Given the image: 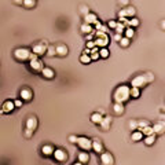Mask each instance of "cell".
<instances>
[{"mask_svg": "<svg viewBox=\"0 0 165 165\" xmlns=\"http://www.w3.org/2000/svg\"><path fill=\"white\" fill-rule=\"evenodd\" d=\"M128 128L131 131H136L138 129V120H129L128 121Z\"/></svg>", "mask_w": 165, "mask_h": 165, "instance_id": "cell-36", "label": "cell"}, {"mask_svg": "<svg viewBox=\"0 0 165 165\" xmlns=\"http://www.w3.org/2000/svg\"><path fill=\"white\" fill-rule=\"evenodd\" d=\"M101 164L102 165H114V157H113L112 153H109V151H103L101 153Z\"/></svg>", "mask_w": 165, "mask_h": 165, "instance_id": "cell-5", "label": "cell"}, {"mask_svg": "<svg viewBox=\"0 0 165 165\" xmlns=\"http://www.w3.org/2000/svg\"><path fill=\"white\" fill-rule=\"evenodd\" d=\"M76 144H77L82 151H89L91 150L92 140L87 136H77V142H76Z\"/></svg>", "mask_w": 165, "mask_h": 165, "instance_id": "cell-4", "label": "cell"}, {"mask_svg": "<svg viewBox=\"0 0 165 165\" xmlns=\"http://www.w3.org/2000/svg\"><path fill=\"white\" fill-rule=\"evenodd\" d=\"M36 59H39V57H37L36 54H33V52H30V57H29V61H36Z\"/></svg>", "mask_w": 165, "mask_h": 165, "instance_id": "cell-49", "label": "cell"}, {"mask_svg": "<svg viewBox=\"0 0 165 165\" xmlns=\"http://www.w3.org/2000/svg\"><path fill=\"white\" fill-rule=\"evenodd\" d=\"M46 54L48 55V57H54V55H57V52H55V46H47Z\"/></svg>", "mask_w": 165, "mask_h": 165, "instance_id": "cell-37", "label": "cell"}, {"mask_svg": "<svg viewBox=\"0 0 165 165\" xmlns=\"http://www.w3.org/2000/svg\"><path fill=\"white\" fill-rule=\"evenodd\" d=\"M19 95H21V101L29 102V101H32V98H33V91L30 88H22Z\"/></svg>", "mask_w": 165, "mask_h": 165, "instance_id": "cell-9", "label": "cell"}, {"mask_svg": "<svg viewBox=\"0 0 165 165\" xmlns=\"http://www.w3.org/2000/svg\"><path fill=\"white\" fill-rule=\"evenodd\" d=\"M147 84H149V82H147V78H146V76H144V73L138 74L131 80V85L135 88H143V87H146Z\"/></svg>", "mask_w": 165, "mask_h": 165, "instance_id": "cell-3", "label": "cell"}, {"mask_svg": "<svg viewBox=\"0 0 165 165\" xmlns=\"http://www.w3.org/2000/svg\"><path fill=\"white\" fill-rule=\"evenodd\" d=\"M116 25H117L116 21H109V22H108V28H109V29H114Z\"/></svg>", "mask_w": 165, "mask_h": 165, "instance_id": "cell-42", "label": "cell"}, {"mask_svg": "<svg viewBox=\"0 0 165 165\" xmlns=\"http://www.w3.org/2000/svg\"><path fill=\"white\" fill-rule=\"evenodd\" d=\"M14 106H15V108H21V106H22V101H21V99L14 101Z\"/></svg>", "mask_w": 165, "mask_h": 165, "instance_id": "cell-45", "label": "cell"}, {"mask_svg": "<svg viewBox=\"0 0 165 165\" xmlns=\"http://www.w3.org/2000/svg\"><path fill=\"white\" fill-rule=\"evenodd\" d=\"M89 58H91V61L99 59V52H91V54H89Z\"/></svg>", "mask_w": 165, "mask_h": 165, "instance_id": "cell-41", "label": "cell"}, {"mask_svg": "<svg viewBox=\"0 0 165 165\" xmlns=\"http://www.w3.org/2000/svg\"><path fill=\"white\" fill-rule=\"evenodd\" d=\"M94 47H95L94 40H87V48L88 50H91V48H94Z\"/></svg>", "mask_w": 165, "mask_h": 165, "instance_id": "cell-43", "label": "cell"}, {"mask_svg": "<svg viewBox=\"0 0 165 165\" xmlns=\"http://www.w3.org/2000/svg\"><path fill=\"white\" fill-rule=\"evenodd\" d=\"M37 125H39V120H37L36 116H29L26 120V129H30V131H36L37 129Z\"/></svg>", "mask_w": 165, "mask_h": 165, "instance_id": "cell-8", "label": "cell"}, {"mask_svg": "<svg viewBox=\"0 0 165 165\" xmlns=\"http://www.w3.org/2000/svg\"><path fill=\"white\" fill-rule=\"evenodd\" d=\"M143 140L147 146H151V144H154V142H156V133L149 135V136H143Z\"/></svg>", "mask_w": 165, "mask_h": 165, "instance_id": "cell-27", "label": "cell"}, {"mask_svg": "<svg viewBox=\"0 0 165 165\" xmlns=\"http://www.w3.org/2000/svg\"><path fill=\"white\" fill-rule=\"evenodd\" d=\"M113 112H114V114L121 116L122 113L125 112V106H124V103H114V105H113Z\"/></svg>", "mask_w": 165, "mask_h": 165, "instance_id": "cell-21", "label": "cell"}, {"mask_svg": "<svg viewBox=\"0 0 165 165\" xmlns=\"http://www.w3.org/2000/svg\"><path fill=\"white\" fill-rule=\"evenodd\" d=\"M121 37H122V34H118V33H116L114 36H113V39H114V41H117V43H118V41L121 40Z\"/></svg>", "mask_w": 165, "mask_h": 165, "instance_id": "cell-47", "label": "cell"}, {"mask_svg": "<svg viewBox=\"0 0 165 165\" xmlns=\"http://www.w3.org/2000/svg\"><path fill=\"white\" fill-rule=\"evenodd\" d=\"M80 30H81V33H84V34L94 33V28H92V25H88V23H84V22H82V25L80 26Z\"/></svg>", "mask_w": 165, "mask_h": 165, "instance_id": "cell-22", "label": "cell"}, {"mask_svg": "<svg viewBox=\"0 0 165 165\" xmlns=\"http://www.w3.org/2000/svg\"><path fill=\"white\" fill-rule=\"evenodd\" d=\"M54 150H55V147L52 146V144H43V146H41V154L46 156V157L52 156Z\"/></svg>", "mask_w": 165, "mask_h": 165, "instance_id": "cell-16", "label": "cell"}, {"mask_svg": "<svg viewBox=\"0 0 165 165\" xmlns=\"http://www.w3.org/2000/svg\"><path fill=\"white\" fill-rule=\"evenodd\" d=\"M144 76H146V78H147V82H153L154 81V74L153 73H150V72H146V73H144Z\"/></svg>", "mask_w": 165, "mask_h": 165, "instance_id": "cell-39", "label": "cell"}, {"mask_svg": "<svg viewBox=\"0 0 165 165\" xmlns=\"http://www.w3.org/2000/svg\"><path fill=\"white\" fill-rule=\"evenodd\" d=\"M139 96H140V88H135V87H131L129 88V98L138 99Z\"/></svg>", "mask_w": 165, "mask_h": 165, "instance_id": "cell-25", "label": "cell"}, {"mask_svg": "<svg viewBox=\"0 0 165 165\" xmlns=\"http://www.w3.org/2000/svg\"><path fill=\"white\" fill-rule=\"evenodd\" d=\"M103 144H102V142L101 140H92V144H91V150H94L96 154H101V153H103Z\"/></svg>", "mask_w": 165, "mask_h": 165, "instance_id": "cell-14", "label": "cell"}, {"mask_svg": "<svg viewBox=\"0 0 165 165\" xmlns=\"http://www.w3.org/2000/svg\"><path fill=\"white\" fill-rule=\"evenodd\" d=\"M69 142H70V143H76V142H77V136H76V135H70V136H69Z\"/></svg>", "mask_w": 165, "mask_h": 165, "instance_id": "cell-44", "label": "cell"}, {"mask_svg": "<svg viewBox=\"0 0 165 165\" xmlns=\"http://www.w3.org/2000/svg\"><path fill=\"white\" fill-rule=\"evenodd\" d=\"M40 73L43 74L44 78H54V76H55V72L51 68H47V66H44L43 69H41Z\"/></svg>", "mask_w": 165, "mask_h": 165, "instance_id": "cell-18", "label": "cell"}, {"mask_svg": "<svg viewBox=\"0 0 165 165\" xmlns=\"http://www.w3.org/2000/svg\"><path fill=\"white\" fill-rule=\"evenodd\" d=\"M99 58H108L109 55H110V51L108 50L106 47H103V48H99Z\"/></svg>", "mask_w": 165, "mask_h": 165, "instance_id": "cell-32", "label": "cell"}, {"mask_svg": "<svg viewBox=\"0 0 165 165\" xmlns=\"http://www.w3.org/2000/svg\"><path fill=\"white\" fill-rule=\"evenodd\" d=\"M52 156L55 158V161H58V162H65V161H68V153H66V150H63V149H55Z\"/></svg>", "mask_w": 165, "mask_h": 165, "instance_id": "cell-7", "label": "cell"}, {"mask_svg": "<svg viewBox=\"0 0 165 165\" xmlns=\"http://www.w3.org/2000/svg\"><path fill=\"white\" fill-rule=\"evenodd\" d=\"M73 165H84V164H81V162H78V161H77V162H74Z\"/></svg>", "mask_w": 165, "mask_h": 165, "instance_id": "cell-53", "label": "cell"}, {"mask_svg": "<svg viewBox=\"0 0 165 165\" xmlns=\"http://www.w3.org/2000/svg\"><path fill=\"white\" fill-rule=\"evenodd\" d=\"M22 2H23V0H14V3H15V4H21V6H22Z\"/></svg>", "mask_w": 165, "mask_h": 165, "instance_id": "cell-52", "label": "cell"}, {"mask_svg": "<svg viewBox=\"0 0 165 165\" xmlns=\"http://www.w3.org/2000/svg\"><path fill=\"white\" fill-rule=\"evenodd\" d=\"M46 50H47V41H41V43L34 44L33 48H32L30 51H32L33 54H36L37 57H40V55H44V54H46Z\"/></svg>", "mask_w": 165, "mask_h": 165, "instance_id": "cell-6", "label": "cell"}, {"mask_svg": "<svg viewBox=\"0 0 165 165\" xmlns=\"http://www.w3.org/2000/svg\"><path fill=\"white\" fill-rule=\"evenodd\" d=\"M94 43H95V47L103 48V47H106L109 44V37H105V39H102V37H98V39H96V37H95Z\"/></svg>", "mask_w": 165, "mask_h": 165, "instance_id": "cell-19", "label": "cell"}, {"mask_svg": "<svg viewBox=\"0 0 165 165\" xmlns=\"http://www.w3.org/2000/svg\"><path fill=\"white\" fill-rule=\"evenodd\" d=\"M55 52H57V55H59V57H66L68 52H69V48L66 44H57L55 46Z\"/></svg>", "mask_w": 165, "mask_h": 165, "instance_id": "cell-11", "label": "cell"}, {"mask_svg": "<svg viewBox=\"0 0 165 165\" xmlns=\"http://www.w3.org/2000/svg\"><path fill=\"white\" fill-rule=\"evenodd\" d=\"M124 30H125V26H124V23L122 22H117V25L114 28V32L118 33V34H122Z\"/></svg>", "mask_w": 165, "mask_h": 165, "instance_id": "cell-33", "label": "cell"}, {"mask_svg": "<svg viewBox=\"0 0 165 165\" xmlns=\"http://www.w3.org/2000/svg\"><path fill=\"white\" fill-rule=\"evenodd\" d=\"M131 139L133 140V142H139V140L143 139V133L140 132V131H132V135H131Z\"/></svg>", "mask_w": 165, "mask_h": 165, "instance_id": "cell-26", "label": "cell"}, {"mask_svg": "<svg viewBox=\"0 0 165 165\" xmlns=\"http://www.w3.org/2000/svg\"><path fill=\"white\" fill-rule=\"evenodd\" d=\"M124 34H125L124 37H127V39L131 40L133 36H135V29H133V28H125V30H124Z\"/></svg>", "mask_w": 165, "mask_h": 165, "instance_id": "cell-28", "label": "cell"}, {"mask_svg": "<svg viewBox=\"0 0 165 165\" xmlns=\"http://www.w3.org/2000/svg\"><path fill=\"white\" fill-rule=\"evenodd\" d=\"M160 25H161V29H165V21L164 19H161V22H160Z\"/></svg>", "mask_w": 165, "mask_h": 165, "instance_id": "cell-51", "label": "cell"}, {"mask_svg": "<svg viewBox=\"0 0 165 165\" xmlns=\"http://www.w3.org/2000/svg\"><path fill=\"white\" fill-rule=\"evenodd\" d=\"M113 99H114V103H125L129 99V87L125 84L118 85L114 92H113Z\"/></svg>", "mask_w": 165, "mask_h": 165, "instance_id": "cell-1", "label": "cell"}, {"mask_svg": "<svg viewBox=\"0 0 165 165\" xmlns=\"http://www.w3.org/2000/svg\"><path fill=\"white\" fill-rule=\"evenodd\" d=\"M112 117L110 116H103L102 121L99 122V127H101L102 131H109L110 129V124H112Z\"/></svg>", "mask_w": 165, "mask_h": 165, "instance_id": "cell-12", "label": "cell"}, {"mask_svg": "<svg viewBox=\"0 0 165 165\" xmlns=\"http://www.w3.org/2000/svg\"><path fill=\"white\" fill-rule=\"evenodd\" d=\"M80 62H81V63H84V65H88L89 62H92V61H91V58H89V55L82 54L80 57Z\"/></svg>", "mask_w": 165, "mask_h": 165, "instance_id": "cell-38", "label": "cell"}, {"mask_svg": "<svg viewBox=\"0 0 165 165\" xmlns=\"http://www.w3.org/2000/svg\"><path fill=\"white\" fill-rule=\"evenodd\" d=\"M150 122L147 120H138V131H142L144 127H149Z\"/></svg>", "mask_w": 165, "mask_h": 165, "instance_id": "cell-31", "label": "cell"}, {"mask_svg": "<svg viewBox=\"0 0 165 165\" xmlns=\"http://www.w3.org/2000/svg\"><path fill=\"white\" fill-rule=\"evenodd\" d=\"M87 36V40H92L94 39V33H89V34H85Z\"/></svg>", "mask_w": 165, "mask_h": 165, "instance_id": "cell-50", "label": "cell"}, {"mask_svg": "<svg viewBox=\"0 0 165 165\" xmlns=\"http://www.w3.org/2000/svg\"><path fill=\"white\" fill-rule=\"evenodd\" d=\"M29 66L33 72H41V69L44 68V65L40 59H36V61H29Z\"/></svg>", "mask_w": 165, "mask_h": 165, "instance_id": "cell-13", "label": "cell"}, {"mask_svg": "<svg viewBox=\"0 0 165 165\" xmlns=\"http://www.w3.org/2000/svg\"><path fill=\"white\" fill-rule=\"evenodd\" d=\"M140 132L143 133V136H149V135H153V128H151V125H149V127H144V128L140 131Z\"/></svg>", "mask_w": 165, "mask_h": 165, "instance_id": "cell-35", "label": "cell"}, {"mask_svg": "<svg viewBox=\"0 0 165 165\" xmlns=\"http://www.w3.org/2000/svg\"><path fill=\"white\" fill-rule=\"evenodd\" d=\"M102 118H103V114H101V113H98V112H95L94 114H91V122L96 124V125H99V122L102 121Z\"/></svg>", "mask_w": 165, "mask_h": 165, "instance_id": "cell-24", "label": "cell"}, {"mask_svg": "<svg viewBox=\"0 0 165 165\" xmlns=\"http://www.w3.org/2000/svg\"><path fill=\"white\" fill-rule=\"evenodd\" d=\"M151 128H153V132L154 133H164V131H165V122L162 121V120H160V121H157L153 127H151Z\"/></svg>", "mask_w": 165, "mask_h": 165, "instance_id": "cell-15", "label": "cell"}, {"mask_svg": "<svg viewBox=\"0 0 165 165\" xmlns=\"http://www.w3.org/2000/svg\"><path fill=\"white\" fill-rule=\"evenodd\" d=\"M23 133H25V136H26V138H30V136L33 135V131H30V129H26V128H25V132H23Z\"/></svg>", "mask_w": 165, "mask_h": 165, "instance_id": "cell-46", "label": "cell"}, {"mask_svg": "<svg viewBox=\"0 0 165 165\" xmlns=\"http://www.w3.org/2000/svg\"><path fill=\"white\" fill-rule=\"evenodd\" d=\"M91 160V158H89V154H88V151H80V153H78V156H77V161L78 162H81V164H87L88 161Z\"/></svg>", "mask_w": 165, "mask_h": 165, "instance_id": "cell-17", "label": "cell"}, {"mask_svg": "<svg viewBox=\"0 0 165 165\" xmlns=\"http://www.w3.org/2000/svg\"><path fill=\"white\" fill-rule=\"evenodd\" d=\"M94 29H96V30H101V32H103V33H108V32H109V28L106 26V25H102L101 22H96Z\"/></svg>", "mask_w": 165, "mask_h": 165, "instance_id": "cell-30", "label": "cell"}, {"mask_svg": "<svg viewBox=\"0 0 165 165\" xmlns=\"http://www.w3.org/2000/svg\"><path fill=\"white\" fill-rule=\"evenodd\" d=\"M124 10H125V14H127V18H132V17H135L136 15V8H135V7H133V6H127L125 7V8H124Z\"/></svg>", "mask_w": 165, "mask_h": 165, "instance_id": "cell-23", "label": "cell"}, {"mask_svg": "<svg viewBox=\"0 0 165 165\" xmlns=\"http://www.w3.org/2000/svg\"><path fill=\"white\" fill-rule=\"evenodd\" d=\"M30 52L32 51L29 50V48L26 47H21V48H17L15 51H14V58H15L17 61H29V57H30Z\"/></svg>", "mask_w": 165, "mask_h": 165, "instance_id": "cell-2", "label": "cell"}, {"mask_svg": "<svg viewBox=\"0 0 165 165\" xmlns=\"http://www.w3.org/2000/svg\"><path fill=\"white\" fill-rule=\"evenodd\" d=\"M14 109H15V106H14V102L12 101H6L4 103H3L2 112L3 113H11Z\"/></svg>", "mask_w": 165, "mask_h": 165, "instance_id": "cell-20", "label": "cell"}, {"mask_svg": "<svg viewBox=\"0 0 165 165\" xmlns=\"http://www.w3.org/2000/svg\"><path fill=\"white\" fill-rule=\"evenodd\" d=\"M80 12L82 14V15H85V14H88L89 12V8H88V6H80Z\"/></svg>", "mask_w": 165, "mask_h": 165, "instance_id": "cell-40", "label": "cell"}, {"mask_svg": "<svg viewBox=\"0 0 165 165\" xmlns=\"http://www.w3.org/2000/svg\"><path fill=\"white\" fill-rule=\"evenodd\" d=\"M118 3H120V4H121V6H129V0H118Z\"/></svg>", "mask_w": 165, "mask_h": 165, "instance_id": "cell-48", "label": "cell"}, {"mask_svg": "<svg viewBox=\"0 0 165 165\" xmlns=\"http://www.w3.org/2000/svg\"><path fill=\"white\" fill-rule=\"evenodd\" d=\"M82 18H84V23H88V25H95V23L98 22V15L94 12H91V11L88 14H85Z\"/></svg>", "mask_w": 165, "mask_h": 165, "instance_id": "cell-10", "label": "cell"}, {"mask_svg": "<svg viewBox=\"0 0 165 165\" xmlns=\"http://www.w3.org/2000/svg\"><path fill=\"white\" fill-rule=\"evenodd\" d=\"M118 44H120V47H122V48H127L131 44V40L129 39H127V37H121V40L118 41Z\"/></svg>", "mask_w": 165, "mask_h": 165, "instance_id": "cell-34", "label": "cell"}, {"mask_svg": "<svg viewBox=\"0 0 165 165\" xmlns=\"http://www.w3.org/2000/svg\"><path fill=\"white\" fill-rule=\"evenodd\" d=\"M22 6L25 8H33V7H36V0H23Z\"/></svg>", "mask_w": 165, "mask_h": 165, "instance_id": "cell-29", "label": "cell"}]
</instances>
